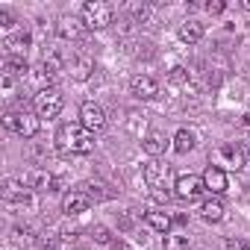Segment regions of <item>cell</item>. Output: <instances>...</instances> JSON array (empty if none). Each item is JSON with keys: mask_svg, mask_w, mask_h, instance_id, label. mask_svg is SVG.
<instances>
[{"mask_svg": "<svg viewBox=\"0 0 250 250\" xmlns=\"http://www.w3.org/2000/svg\"><path fill=\"white\" fill-rule=\"evenodd\" d=\"M227 9V3H224V0H215V3H206V12L209 15H221Z\"/></svg>", "mask_w": 250, "mask_h": 250, "instance_id": "obj_27", "label": "cell"}, {"mask_svg": "<svg viewBox=\"0 0 250 250\" xmlns=\"http://www.w3.org/2000/svg\"><path fill=\"white\" fill-rule=\"evenodd\" d=\"M130 91H133V97H139V100H153V97L159 94V83H156L150 74H136V77L130 80Z\"/></svg>", "mask_w": 250, "mask_h": 250, "instance_id": "obj_9", "label": "cell"}, {"mask_svg": "<svg viewBox=\"0 0 250 250\" xmlns=\"http://www.w3.org/2000/svg\"><path fill=\"white\" fill-rule=\"evenodd\" d=\"M227 250H250V244L244 238H227Z\"/></svg>", "mask_w": 250, "mask_h": 250, "instance_id": "obj_26", "label": "cell"}, {"mask_svg": "<svg viewBox=\"0 0 250 250\" xmlns=\"http://www.w3.org/2000/svg\"><path fill=\"white\" fill-rule=\"evenodd\" d=\"M203 183H206V191H212L215 197L224 194V191H227V174H224V168H218V165H206V171H203Z\"/></svg>", "mask_w": 250, "mask_h": 250, "instance_id": "obj_10", "label": "cell"}, {"mask_svg": "<svg viewBox=\"0 0 250 250\" xmlns=\"http://www.w3.org/2000/svg\"><path fill=\"white\" fill-rule=\"evenodd\" d=\"M80 33H83V27H80L77 18H62L59 21V36L62 39H80Z\"/></svg>", "mask_w": 250, "mask_h": 250, "instance_id": "obj_21", "label": "cell"}, {"mask_svg": "<svg viewBox=\"0 0 250 250\" xmlns=\"http://www.w3.org/2000/svg\"><path fill=\"white\" fill-rule=\"evenodd\" d=\"M145 183L147 188H153V197L159 203H168V188H171V165L168 162H159V159H150L145 165Z\"/></svg>", "mask_w": 250, "mask_h": 250, "instance_id": "obj_2", "label": "cell"}, {"mask_svg": "<svg viewBox=\"0 0 250 250\" xmlns=\"http://www.w3.org/2000/svg\"><path fill=\"white\" fill-rule=\"evenodd\" d=\"M3 127H6L9 133L21 136V139H33V136H39L42 118H39L36 112H27V109H21V112H6V115H3Z\"/></svg>", "mask_w": 250, "mask_h": 250, "instance_id": "obj_3", "label": "cell"}, {"mask_svg": "<svg viewBox=\"0 0 250 250\" xmlns=\"http://www.w3.org/2000/svg\"><path fill=\"white\" fill-rule=\"evenodd\" d=\"M30 183H24V180H15V177H9L6 183H3V197L6 200H12V203H27L30 200Z\"/></svg>", "mask_w": 250, "mask_h": 250, "instance_id": "obj_11", "label": "cell"}, {"mask_svg": "<svg viewBox=\"0 0 250 250\" xmlns=\"http://www.w3.org/2000/svg\"><path fill=\"white\" fill-rule=\"evenodd\" d=\"M145 221H147L150 229H156V232H162V235H168V232H171V224H174V218H171L168 212H145Z\"/></svg>", "mask_w": 250, "mask_h": 250, "instance_id": "obj_16", "label": "cell"}, {"mask_svg": "<svg viewBox=\"0 0 250 250\" xmlns=\"http://www.w3.org/2000/svg\"><path fill=\"white\" fill-rule=\"evenodd\" d=\"M162 250H188V238L186 235H165Z\"/></svg>", "mask_w": 250, "mask_h": 250, "instance_id": "obj_22", "label": "cell"}, {"mask_svg": "<svg viewBox=\"0 0 250 250\" xmlns=\"http://www.w3.org/2000/svg\"><path fill=\"white\" fill-rule=\"evenodd\" d=\"M200 218H203L206 224H218V221H224V203L212 194L209 200L200 203Z\"/></svg>", "mask_w": 250, "mask_h": 250, "instance_id": "obj_15", "label": "cell"}, {"mask_svg": "<svg viewBox=\"0 0 250 250\" xmlns=\"http://www.w3.org/2000/svg\"><path fill=\"white\" fill-rule=\"evenodd\" d=\"M244 9H247V12H250V0H244Z\"/></svg>", "mask_w": 250, "mask_h": 250, "instance_id": "obj_28", "label": "cell"}, {"mask_svg": "<svg viewBox=\"0 0 250 250\" xmlns=\"http://www.w3.org/2000/svg\"><path fill=\"white\" fill-rule=\"evenodd\" d=\"M56 150L71 153V156L91 153L94 150V133H88L83 124H62L56 130Z\"/></svg>", "mask_w": 250, "mask_h": 250, "instance_id": "obj_1", "label": "cell"}, {"mask_svg": "<svg viewBox=\"0 0 250 250\" xmlns=\"http://www.w3.org/2000/svg\"><path fill=\"white\" fill-rule=\"evenodd\" d=\"M27 44H30V33H18V36H12L6 42V47H12V50H24Z\"/></svg>", "mask_w": 250, "mask_h": 250, "instance_id": "obj_23", "label": "cell"}, {"mask_svg": "<svg viewBox=\"0 0 250 250\" xmlns=\"http://www.w3.org/2000/svg\"><path fill=\"white\" fill-rule=\"evenodd\" d=\"M241 162H244V153H241L238 145H221V147H218V168H221V165H227V168H241Z\"/></svg>", "mask_w": 250, "mask_h": 250, "instance_id": "obj_13", "label": "cell"}, {"mask_svg": "<svg viewBox=\"0 0 250 250\" xmlns=\"http://www.w3.org/2000/svg\"><path fill=\"white\" fill-rule=\"evenodd\" d=\"M177 36H180V42H186V44H197V42L203 39V24H200L197 18H186V21L180 24Z\"/></svg>", "mask_w": 250, "mask_h": 250, "instance_id": "obj_12", "label": "cell"}, {"mask_svg": "<svg viewBox=\"0 0 250 250\" xmlns=\"http://www.w3.org/2000/svg\"><path fill=\"white\" fill-rule=\"evenodd\" d=\"M112 6L103 3V0H88L83 6V27L85 30H106L112 24Z\"/></svg>", "mask_w": 250, "mask_h": 250, "instance_id": "obj_5", "label": "cell"}, {"mask_svg": "<svg viewBox=\"0 0 250 250\" xmlns=\"http://www.w3.org/2000/svg\"><path fill=\"white\" fill-rule=\"evenodd\" d=\"M91 71H94V62H91L88 56H77V59H71V77H74V80H88Z\"/></svg>", "mask_w": 250, "mask_h": 250, "instance_id": "obj_19", "label": "cell"}, {"mask_svg": "<svg viewBox=\"0 0 250 250\" xmlns=\"http://www.w3.org/2000/svg\"><path fill=\"white\" fill-rule=\"evenodd\" d=\"M142 147H145V153H147V156L159 159V156L165 153V147H168V139H165L162 133H150V136L142 142Z\"/></svg>", "mask_w": 250, "mask_h": 250, "instance_id": "obj_18", "label": "cell"}, {"mask_svg": "<svg viewBox=\"0 0 250 250\" xmlns=\"http://www.w3.org/2000/svg\"><path fill=\"white\" fill-rule=\"evenodd\" d=\"M203 191H206V183H203V177H197V174H183V177L174 180V194H177L180 200H197Z\"/></svg>", "mask_w": 250, "mask_h": 250, "instance_id": "obj_6", "label": "cell"}, {"mask_svg": "<svg viewBox=\"0 0 250 250\" xmlns=\"http://www.w3.org/2000/svg\"><path fill=\"white\" fill-rule=\"evenodd\" d=\"M91 238L100 241V244H112V235H109L106 227H94V229H91Z\"/></svg>", "mask_w": 250, "mask_h": 250, "instance_id": "obj_24", "label": "cell"}, {"mask_svg": "<svg viewBox=\"0 0 250 250\" xmlns=\"http://www.w3.org/2000/svg\"><path fill=\"white\" fill-rule=\"evenodd\" d=\"M27 183H30L33 191H59V180L50 171H33Z\"/></svg>", "mask_w": 250, "mask_h": 250, "instance_id": "obj_14", "label": "cell"}, {"mask_svg": "<svg viewBox=\"0 0 250 250\" xmlns=\"http://www.w3.org/2000/svg\"><path fill=\"white\" fill-rule=\"evenodd\" d=\"M27 71H30V65H27L24 56H6V59H3V77L15 80V77H24Z\"/></svg>", "mask_w": 250, "mask_h": 250, "instance_id": "obj_17", "label": "cell"}, {"mask_svg": "<svg viewBox=\"0 0 250 250\" xmlns=\"http://www.w3.org/2000/svg\"><path fill=\"white\" fill-rule=\"evenodd\" d=\"M80 124H83L88 133H100L106 127V112H103V106L94 103V100H85L80 106Z\"/></svg>", "mask_w": 250, "mask_h": 250, "instance_id": "obj_7", "label": "cell"}, {"mask_svg": "<svg viewBox=\"0 0 250 250\" xmlns=\"http://www.w3.org/2000/svg\"><path fill=\"white\" fill-rule=\"evenodd\" d=\"M194 133L191 130H180L177 136H174V150L177 153H188V150H194Z\"/></svg>", "mask_w": 250, "mask_h": 250, "instance_id": "obj_20", "label": "cell"}, {"mask_svg": "<svg viewBox=\"0 0 250 250\" xmlns=\"http://www.w3.org/2000/svg\"><path fill=\"white\" fill-rule=\"evenodd\" d=\"M88 206H91V194L83 191V188H71L62 197V212L65 215H83V212H88Z\"/></svg>", "mask_w": 250, "mask_h": 250, "instance_id": "obj_8", "label": "cell"}, {"mask_svg": "<svg viewBox=\"0 0 250 250\" xmlns=\"http://www.w3.org/2000/svg\"><path fill=\"white\" fill-rule=\"evenodd\" d=\"M12 27H15V18L9 12H0V33H9Z\"/></svg>", "mask_w": 250, "mask_h": 250, "instance_id": "obj_25", "label": "cell"}, {"mask_svg": "<svg viewBox=\"0 0 250 250\" xmlns=\"http://www.w3.org/2000/svg\"><path fill=\"white\" fill-rule=\"evenodd\" d=\"M62 106H65V97H62V91L53 85V88H39V94L33 97V112L39 115V118H56L59 112H62Z\"/></svg>", "mask_w": 250, "mask_h": 250, "instance_id": "obj_4", "label": "cell"}]
</instances>
